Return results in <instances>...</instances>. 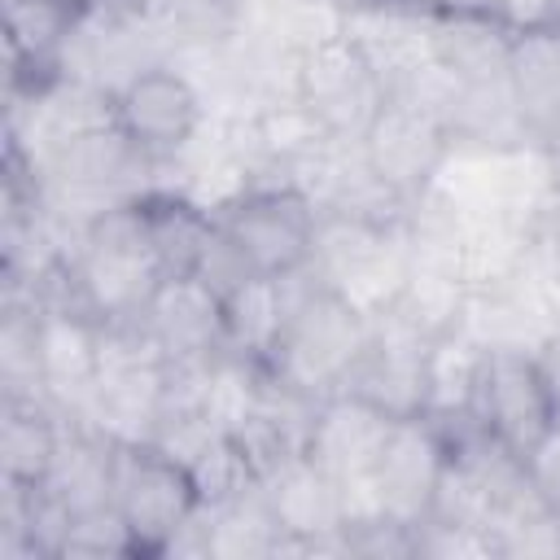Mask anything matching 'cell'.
Returning a JSON list of instances; mask_svg holds the SVG:
<instances>
[{
	"mask_svg": "<svg viewBox=\"0 0 560 560\" xmlns=\"http://www.w3.org/2000/svg\"><path fill=\"white\" fill-rule=\"evenodd\" d=\"M284 280H289L293 311L267 359V372H276L280 381L315 398H328L350 385L372 337V315H363L354 302L328 289L311 262L289 271Z\"/></svg>",
	"mask_w": 560,
	"mask_h": 560,
	"instance_id": "cell-1",
	"label": "cell"
},
{
	"mask_svg": "<svg viewBox=\"0 0 560 560\" xmlns=\"http://www.w3.org/2000/svg\"><path fill=\"white\" fill-rule=\"evenodd\" d=\"M109 503L136 538V556H166V547L201 512V494L179 459L158 442H114V494Z\"/></svg>",
	"mask_w": 560,
	"mask_h": 560,
	"instance_id": "cell-2",
	"label": "cell"
},
{
	"mask_svg": "<svg viewBox=\"0 0 560 560\" xmlns=\"http://www.w3.org/2000/svg\"><path fill=\"white\" fill-rule=\"evenodd\" d=\"M311 267L328 289L354 302L363 315H381L394 306L407 271H411V241L402 228H376L346 214H319Z\"/></svg>",
	"mask_w": 560,
	"mask_h": 560,
	"instance_id": "cell-3",
	"label": "cell"
},
{
	"mask_svg": "<svg viewBox=\"0 0 560 560\" xmlns=\"http://www.w3.org/2000/svg\"><path fill=\"white\" fill-rule=\"evenodd\" d=\"M223 232L241 245L258 276H289L311 262L319 206L284 179H258L241 197H232L219 214Z\"/></svg>",
	"mask_w": 560,
	"mask_h": 560,
	"instance_id": "cell-4",
	"label": "cell"
},
{
	"mask_svg": "<svg viewBox=\"0 0 560 560\" xmlns=\"http://www.w3.org/2000/svg\"><path fill=\"white\" fill-rule=\"evenodd\" d=\"M206 118H210V105H206L201 88L175 61L144 66L122 88H114V122L158 166L188 153V144L201 136Z\"/></svg>",
	"mask_w": 560,
	"mask_h": 560,
	"instance_id": "cell-5",
	"label": "cell"
},
{
	"mask_svg": "<svg viewBox=\"0 0 560 560\" xmlns=\"http://www.w3.org/2000/svg\"><path fill=\"white\" fill-rule=\"evenodd\" d=\"M385 96L389 92L381 74L346 35H332L298 57V101L319 118L328 136L363 140Z\"/></svg>",
	"mask_w": 560,
	"mask_h": 560,
	"instance_id": "cell-6",
	"label": "cell"
},
{
	"mask_svg": "<svg viewBox=\"0 0 560 560\" xmlns=\"http://www.w3.org/2000/svg\"><path fill=\"white\" fill-rule=\"evenodd\" d=\"M359 144H363L368 166L407 201H416L420 192H429L438 184V175L455 149L446 122L407 96H385L381 114L372 118V127L363 131Z\"/></svg>",
	"mask_w": 560,
	"mask_h": 560,
	"instance_id": "cell-7",
	"label": "cell"
},
{
	"mask_svg": "<svg viewBox=\"0 0 560 560\" xmlns=\"http://www.w3.org/2000/svg\"><path fill=\"white\" fill-rule=\"evenodd\" d=\"M258 486L267 494L271 516L284 529L280 556H350L341 486L311 455L280 464Z\"/></svg>",
	"mask_w": 560,
	"mask_h": 560,
	"instance_id": "cell-8",
	"label": "cell"
},
{
	"mask_svg": "<svg viewBox=\"0 0 560 560\" xmlns=\"http://www.w3.org/2000/svg\"><path fill=\"white\" fill-rule=\"evenodd\" d=\"M472 416L503 446L525 455V446L560 416L534 350H525V346L486 350V368H481V385H477V398H472Z\"/></svg>",
	"mask_w": 560,
	"mask_h": 560,
	"instance_id": "cell-9",
	"label": "cell"
},
{
	"mask_svg": "<svg viewBox=\"0 0 560 560\" xmlns=\"http://www.w3.org/2000/svg\"><path fill=\"white\" fill-rule=\"evenodd\" d=\"M433 337L420 332L407 315L385 306L372 315V337L368 350L350 376L346 389L363 394L389 416H420L424 411V359H429Z\"/></svg>",
	"mask_w": 560,
	"mask_h": 560,
	"instance_id": "cell-10",
	"label": "cell"
},
{
	"mask_svg": "<svg viewBox=\"0 0 560 560\" xmlns=\"http://www.w3.org/2000/svg\"><path fill=\"white\" fill-rule=\"evenodd\" d=\"M442 468H446V442L433 429V420L429 416H398L381 455H376V468H372L385 516L420 525L433 508Z\"/></svg>",
	"mask_w": 560,
	"mask_h": 560,
	"instance_id": "cell-11",
	"label": "cell"
},
{
	"mask_svg": "<svg viewBox=\"0 0 560 560\" xmlns=\"http://www.w3.org/2000/svg\"><path fill=\"white\" fill-rule=\"evenodd\" d=\"M341 35L368 57V66L381 74L385 92L407 83L420 66L433 57V13L407 4V0H350Z\"/></svg>",
	"mask_w": 560,
	"mask_h": 560,
	"instance_id": "cell-12",
	"label": "cell"
},
{
	"mask_svg": "<svg viewBox=\"0 0 560 560\" xmlns=\"http://www.w3.org/2000/svg\"><path fill=\"white\" fill-rule=\"evenodd\" d=\"M140 324L166 363H201L223 354V298L197 276H166L153 289Z\"/></svg>",
	"mask_w": 560,
	"mask_h": 560,
	"instance_id": "cell-13",
	"label": "cell"
},
{
	"mask_svg": "<svg viewBox=\"0 0 560 560\" xmlns=\"http://www.w3.org/2000/svg\"><path fill=\"white\" fill-rule=\"evenodd\" d=\"M88 0H4V70L9 92L44 88L57 79L61 52Z\"/></svg>",
	"mask_w": 560,
	"mask_h": 560,
	"instance_id": "cell-14",
	"label": "cell"
},
{
	"mask_svg": "<svg viewBox=\"0 0 560 560\" xmlns=\"http://www.w3.org/2000/svg\"><path fill=\"white\" fill-rule=\"evenodd\" d=\"M394 420H398V416L381 411V407L368 402L363 394L337 389V394L319 398L306 455H311L324 472H332L337 481L363 477V472L376 468V455H381V446H385Z\"/></svg>",
	"mask_w": 560,
	"mask_h": 560,
	"instance_id": "cell-15",
	"label": "cell"
},
{
	"mask_svg": "<svg viewBox=\"0 0 560 560\" xmlns=\"http://www.w3.org/2000/svg\"><path fill=\"white\" fill-rule=\"evenodd\" d=\"M70 416L52 398L0 394V477L18 486H44Z\"/></svg>",
	"mask_w": 560,
	"mask_h": 560,
	"instance_id": "cell-16",
	"label": "cell"
},
{
	"mask_svg": "<svg viewBox=\"0 0 560 560\" xmlns=\"http://www.w3.org/2000/svg\"><path fill=\"white\" fill-rule=\"evenodd\" d=\"M39 490L48 499H57L70 516L105 508L114 494V438H105L101 429H92L83 420H70L61 451Z\"/></svg>",
	"mask_w": 560,
	"mask_h": 560,
	"instance_id": "cell-17",
	"label": "cell"
},
{
	"mask_svg": "<svg viewBox=\"0 0 560 560\" xmlns=\"http://www.w3.org/2000/svg\"><path fill=\"white\" fill-rule=\"evenodd\" d=\"M293 298L284 276H254L236 293L223 298V354L262 363L271 359L284 324H289Z\"/></svg>",
	"mask_w": 560,
	"mask_h": 560,
	"instance_id": "cell-18",
	"label": "cell"
},
{
	"mask_svg": "<svg viewBox=\"0 0 560 560\" xmlns=\"http://www.w3.org/2000/svg\"><path fill=\"white\" fill-rule=\"evenodd\" d=\"M516 35L494 13H446L433 18V57L459 83L508 79Z\"/></svg>",
	"mask_w": 560,
	"mask_h": 560,
	"instance_id": "cell-19",
	"label": "cell"
},
{
	"mask_svg": "<svg viewBox=\"0 0 560 560\" xmlns=\"http://www.w3.org/2000/svg\"><path fill=\"white\" fill-rule=\"evenodd\" d=\"M206 560H280L284 529L267 508L262 486H249L223 503L201 508Z\"/></svg>",
	"mask_w": 560,
	"mask_h": 560,
	"instance_id": "cell-20",
	"label": "cell"
},
{
	"mask_svg": "<svg viewBox=\"0 0 560 560\" xmlns=\"http://www.w3.org/2000/svg\"><path fill=\"white\" fill-rule=\"evenodd\" d=\"M140 210H144V232H149L153 258L162 262V276H192L214 232V210H206L179 188H149L140 197Z\"/></svg>",
	"mask_w": 560,
	"mask_h": 560,
	"instance_id": "cell-21",
	"label": "cell"
},
{
	"mask_svg": "<svg viewBox=\"0 0 560 560\" xmlns=\"http://www.w3.org/2000/svg\"><path fill=\"white\" fill-rule=\"evenodd\" d=\"M481 368H486V346L472 332L451 328V332L433 337L429 359H424V416L472 411Z\"/></svg>",
	"mask_w": 560,
	"mask_h": 560,
	"instance_id": "cell-22",
	"label": "cell"
},
{
	"mask_svg": "<svg viewBox=\"0 0 560 560\" xmlns=\"http://www.w3.org/2000/svg\"><path fill=\"white\" fill-rule=\"evenodd\" d=\"M468 298H472V284L451 271V267H433V262H416L411 258V271L394 298V311L407 315L420 332L429 337H442L451 328L464 324V311H468Z\"/></svg>",
	"mask_w": 560,
	"mask_h": 560,
	"instance_id": "cell-23",
	"label": "cell"
},
{
	"mask_svg": "<svg viewBox=\"0 0 560 560\" xmlns=\"http://www.w3.org/2000/svg\"><path fill=\"white\" fill-rule=\"evenodd\" d=\"M0 394H35L44 389V363H39V311L26 302H4L0 319Z\"/></svg>",
	"mask_w": 560,
	"mask_h": 560,
	"instance_id": "cell-24",
	"label": "cell"
},
{
	"mask_svg": "<svg viewBox=\"0 0 560 560\" xmlns=\"http://www.w3.org/2000/svg\"><path fill=\"white\" fill-rule=\"evenodd\" d=\"M61 556H83V560H105V556H136V538L127 529V521L118 516L114 503L92 508L70 516V534Z\"/></svg>",
	"mask_w": 560,
	"mask_h": 560,
	"instance_id": "cell-25",
	"label": "cell"
},
{
	"mask_svg": "<svg viewBox=\"0 0 560 560\" xmlns=\"http://www.w3.org/2000/svg\"><path fill=\"white\" fill-rule=\"evenodd\" d=\"M490 560L494 542L486 529L451 525V521H420L416 525V560Z\"/></svg>",
	"mask_w": 560,
	"mask_h": 560,
	"instance_id": "cell-26",
	"label": "cell"
},
{
	"mask_svg": "<svg viewBox=\"0 0 560 560\" xmlns=\"http://www.w3.org/2000/svg\"><path fill=\"white\" fill-rule=\"evenodd\" d=\"M201 284H210L219 298H228V293H236L245 280H254L258 271L249 267V258L241 254V245L223 232V223L214 219V232H210V241H206V249H201V258H197V271H192Z\"/></svg>",
	"mask_w": 560,
	"mask_h": 560,
	"instance_id": "cell-27",
	"label": "cell"
},
{
	"mask_svg": "<svg viewBox=\"0 0 560 560\" xmlns=\"http://www.w3.org/2000/svg\"><path fill=\"white\" fill-rule=\"evenodd\" d=\"M521 464H525V477L538 490V499L560 512V416L525 446Z\"/></svg>",
	"mask_w": 560,
	"mask_h": 560,
	"instance_id": "cell-28",
	"label": "cell"
},
{
	"mask_svg": "<svg viewBox=\"0 0 560 560\" xmlns=\"http://www.w3.org/2000/svg\"><path fill=\"white\" fill-rule=\"evenodd\" d=\"M494 18L512 35L538 31V26H551V0H494Z\"/></svg>",
	"mask_w": 560,
	"mask_h": 560,
	"instance_id": "cell-29",
	"label": "cell"
},
{
	"mask_svg": "<svg viewBox=\"0 0 560 560\" xmlns=\"http://www.w3.org/2000/svg\"><path fill=\"white\" fill-rule=\"evenodd\" d=\"M534 359H538V368H542V376H547V389H551V398H556V407H560V328L534 350Z\"/></svg>",
	"mask_w": 560,
	"mask_h": 560,
	"instance_id": "cell-30",
	"label": "cell"
},
{
	"mask_svg": "<svg viewBox=\"0 0 560 560\" xmlns=\"http://www.w3.org/2000/svg\"><path fill=\"white\" fill-rule=\"evenodd\" d=\"M551 22L560 26V0H551Z\"/></svg>",
	"mask_w": 560,
	"mask_h": 560,
	"instance_id": "cell-31",
	"label": "cell"
},
{
	"mask_svg": "<svg viewBox=\"0 0 560 560\" xmlns=\"http://www.w3.org/2000/svg\"><path fill=\"white\" fill-rule=\"evenodd\" d=\"M551 158H556V153H551ZM556 166H560V158H556Z\"/></svg>",
	"mask_w": 560,
	"mask_h": 560,
	"instance_id": "cell-32",
	"label": "cell"
}]
</instances>
